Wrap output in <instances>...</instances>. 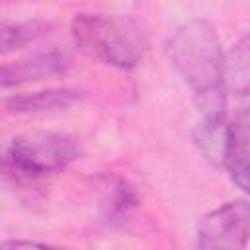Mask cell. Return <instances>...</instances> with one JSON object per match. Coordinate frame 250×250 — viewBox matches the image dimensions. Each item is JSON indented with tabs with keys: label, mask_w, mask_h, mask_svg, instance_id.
I'll use <instances>...</instances> for the list:
<instances>
[{
	"label": "cell",
	"mask_w": 250,
	"mask_h": 250,
	"mask_svg": "<svg viewBox=\"0 0 250 250\" xmlns=\"http://www.w3.org/2000/svg\"><path fill=\"white\" fill-rule=\"evenodd\" d=\"M250 242V201L238 199L203 215L197 227V250H244Z\"/></svg>",
	"instance_id": "277c9868"
},
{
	"label": "cell",
	"mask_w": 250,
	"mask_h": 250,
	"mask_svg": "<svg viewBox=\"0 0 250 250\" xmlns=\"http://www.w3.org/2000/svg\"><path fill=\"white\" fill-rule=\"evenodd\" d=\"M68 66H70V57L66 51L49 49V51L33 53L25 59L4 64L0 82H2V88H12V86H20V84H27V82L62 74V72H66Z\"/></svg>",
	"instance_id": "8992f818"
},
{
	"label": "cell",
	"mask_w": 250,
	"mask_h": 250,
	"mask_svg": "<svg viewBox=\"0 0 250 250\" xmlns=\"http://www.w3.org/2000/svg\"><path fill=\"white\" fill-rule=\"evenodd\" d=\"M80 156L74 137L53 131H33L14 137L4 148L2 166L18 180H39L66 168Z\"/></svg>",
	"instance_id": "3957f363"
},
{
	"label": "cell",
	"mask_w": 250,
	"mask_h": 250,
	"mask_svg": "<svg viewBox=\"0 0 250 250\" xmlns=\"http://www.w3.org/2000/svg\"><path fill=\"white\" fill-rule=\"evenodd\" d=\"M225 82L227 92L250 96V31L225 53Z\"/></svg>",
	"instance_id": "ba28073f"
},
{
	"label": "cell",
	"mask_w": 250,
	"mask_h": 250,
	"mask_svg": "<svg viewBox=\"0 0 250 250\" xmlns=\"http://www.w3.org/2000/svg\"><path fill=\"white\" fill-rule=\"evenodd\" d=\"M223 166L230 180L250 195V104L242 105L229 121Z\"/></svg>",
	"instance_id": "5b68a950"
},
{
	"label": "cell",
	"mask_w": 250,
	"mask_h": 250,
	"mask_svg": "<svg viewBox=\"0 0 250 250\" xmlns=\"http://www.w3.org/2000/svg\"><path fill=\"white\" fill-rule=\"evenodd\" d=\"M72 39L84 55L123 70L135 68L148 47L141 21L123 14H78L72 20Z\"/></svg>",
	"instance_id": "7a4b0ae2"
},
{
	"label": "cell",
	"mask_w": 250,
	"mask_h": 250,
	"mask_svg": "<svg viewBox=\"0 0 250 250\" xmlns=\"http://www.w3.org/2000/svg\"><path fill=\"white\" fill-rule=\"evenodd\" d=\"M51 23L43 20H25L14 23H2V53L25 47L27 43L37 41L45 33H49Z\"/></svg>",
	"instance_id": "30bf717a"
},
{
	"label": "cell",
	"mask_w": 250,
	"mask_h": 250,
	"mask_svg": "<svg viewBox=\"0 0 250 250\" xmlns=\"http://www.w3.org/2000/svg\"><path fill=\"white\" fill-rule=\"evenodd\" d=\"M135 207H137V193H135V189L125 180H117L111 186L109 199L105 201L104 219L107 223H111V225L125 223Z\"/></svg>",
	"instance_id": "8fae6325"
},
{
	"label": "cell",
	"mask_w": 250,
	"mask_h": 250,
	"mask_svg": "<svg viewBox=\"0 0 250 250\" xmlns=\"http://www.w3.org/2000/svg\"><path fill=\"white\" fill-rule=\"evenodd\" d=\"M80 92L70 88H49L41 92L31 94H16L6 98L4 107L8 113L16 115H37V113H51V111H62L72 107L76 102H80Z\"/></svg>",
	"instance_id": "52a82bcc"
},
{
	"label": "cell",
	"mask_w": 250,
	"mask_h": 250,
	"mask_svg": "<svg viewBox=\"0 0 250 250\" xmlns=\"http://www.w3.org/2000/svg\"><path fill=\"white\" fill-rule=\"evenodd\" d=\"M227 119L221 115H201L197 125L193 127V141L207 160L215 164H223L225 146H227Z\"/></svg>",
	"instance_id": "9c48e42d"
},
{
	"label": "cell",
	"mask_w": 250,
	"mask_h": 250,
	"mask_svg": "<svg viewBox=\"0 0 250 250\" xmlns=\"http://www.w3.org/2000/svg\"><path fill=\"white\" fill-rule=\"evenodd\" d=\"M2 250H64V248L41 244V242H33V240H4Z\"/></svg>",
	"instance_id": "7c38bea8"
},
{
	"label": "cell",
	"mask_w": 250,
	"mask_h": 250,
	"mask_svg": "<svg viewBox=\"0 0 250 250\" xmlns=\"http://www.w3.org/2000/svg\"><path fill=\"white\" fill-rule=\"evenodd\" d=\"M168 55L189 86L201 115L225 113V53L215 27L205 20L186 21L168 41Z\"/></svg>",
	"instance_id": "6da1fadb"
}]
</instances>
